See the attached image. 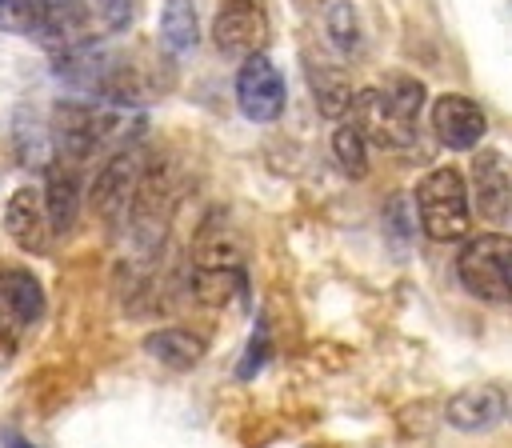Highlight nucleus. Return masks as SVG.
<instances>
[{
  "mask_svg": "<svg viewBox=\"0 0 512 448\" xmlns=\"http://www.w3.org/2000/svg\"><path fill=\"white\" fill-rule=\"evenodd\" d=\"M416 216H420V228L428 240L436 244H456V240H468L472 232V200H468V184H464V172L460 168H432L416 192Z\"/></svg>",
  "mask_w": 512,
  "mask_h": 448,
  "instance_id": "1",
  "label": "nucleus"
},
{
  "mask_svg": "<svg viewBox=\"0 0 512 448\" xmlns=\"http://www.w3.org/2000/svg\"><path fill=\"white\" fill-rule=\"evenodd\" d=\"M460 284L492 304H512V236L484 232L472 236L456 256Z\"/></svg>",
  "mask_w": 512,
  "mask_h": 448,
  "instance_id": "2",
  "label": "nucleus"
},
{
  "mask_svg": "<svg viewBox=\"0 0 512 448\" xmlns=\"http://www.w3.org/2000/svg\"><path fill=\"white\" fill-rule=\"evenodd\" d=\"M116 128V116L104 108V104H84V100H60L52 108V124H48V136H52V152L56 160H68V164H84L96 156V148L112 136Z\"/></svg>",
  "mask_w": 512,
  "mask_h": 448,
  "instance_id": "3",
  "label": "nucleus"
},
{
  "mask_svg": "<svg viewBox=\"0 0 512 448\" xmlns=\"http://www.w3.org/2000/svg\"><path fill=\"white\" fill-rule=\"evenodd\" d=\"M348 120L376 148H408L416 140V116H408L384 88H360V92H352Z\"/></svg>",
  "mask_w": 512,
  "mask_h": 448,
  "instance_id": "4",
  "label": "nucleus"
},
{
  "mask_svg": "<svg viewBox=\"0 0 512 448\" xmlns=\"http://www.w3.org/2000/svg\"><path fill=\"white\" fill-rule=\"evenodd\" d=\"M140 176H144V156H140L136 148L108 156L104 168L96 172V180H92V188H88V204H92V212H96L108 228H116V224L128 220V208H132V196H136Z\"/></svg>",
  "mask_w": 512,
  "mask_h": 448,
  "instance_id": "5",
  "label": "nucleus"
},
{
  "mask_svg": "<svg viewBox=\"0 0 512 448\" xmlns=\"http://www.w3.org/2000/svg\"><path fill=\"white\" fill-rule=\"evenodd\" d=\"M236 104L252 124H272L284 112V76L264 52L244 56L236 72Z\"/></svg>",
  "mask_w": 512,
  "mask_h": 448,
  "instance_id": "6",
  "label": "nucleus"
},
{
  "mask_svg": "<svg viewBox=\"0 0 512 448\" xmlns=\"http://www.w3.org/2000/svg\"><path fill=\"white\" fill-rule=\"evenodd\" d=\"M40 320H44V284L20 264H4L0 268V336L16 344Z\"/></svg>",
  "mask_w": 512,
  "mask_h": 448,
  "instance_id": "7",
  "label": "nucleus"
},
{
  "mask_svg": "<svg viewBox=\"0 0 512 448\" xmlns=\"http://www.w3.org/2000/svg\"><path fill=\"white\" fill-rule=\"evenodd\" d=\"M268 36L264 0H220L212 16V40L224 56H252Z\"/></svg>",
  "mask_w": 512,
  "mask_h": 448,
  "instance_id": "8",
  "label": "nucleus"
},
{
  "mask_svg": "<svg viewBox=\"0 0 512 448\" xmlns=\"http://www.w3.org/2000/svg\"><path fill=\"white\" fill-rule=\"evenodd\" d=\"M432 132H436V140L444 148L472 152L484 140V132H488V116H484V108L472 96L444 92V96L432 100Z\"/></svg>",
  "mask_w": 512,
  "mask_h": 448,
  "instance_id": "9",
  "label": "nucleus"
},
{
  "mask_svg": "<svg viewBox=\"0 0 512 448\" xmlns=\"http://www.w3.org/2000/svg\"><path fill=\"white\" fill-rule=\"evenodd\" d=\"M4 232L8 240L20 248V252H32L40 256L48 248V236H52V224H48V208H44V192L24 184L8 196L4 204Z\"/></svg>",
  "mask_w": 512,
  "mask_h": 448,
  "instance_id": "10",
  "label": "nucleus"
},
{
  "mask_svg": "<svg viewBox=\"0 0 512 448\" xmlns=\"http://www.w3.org/2000/svg\"><path fill=\"white\" fill-rule=\"evenodd\" d=\"M508 416V392L496 384H472L460 388L456 396H448L444 404V420L456 432H488Z\"/></svg>",
  "mask_w": 512,
  "mask_h": 448,
  "instance_id": "11",
  "label": "nucleus"
},
{
  "mask_svg": "<svg viewBox=\"0 0 512 448\" xmlns=\"http://www.w3.org/2000/svg\"><path fill=\"white\" fill-rule=\"evenodd\" d=\"M472 184H476V208L488 220H500L512 208V168L500 152H480L472 160Z\"/></svg>",
  "mask_w": 512,
  "mask_h": 448,
  "instance_id": "12",
  "label": "nucleus"
},
{
  "mask_svg": "<svg viewBox=\"0 0 512 448\" xmlns=\"http://www.w3.org/2000/svg\"><path fill=\"white\" fill-rule=\"evenodd\" d=\"M44 208H48V224L52 232H68L76 224L80 212V180H76V164L68 160H52L44 168Z\"/></svg>",
  "mask_w": 512,
  "mask_h": 448,
  "instance_id": "13",
  "label": "nucleus"
},
{
  "mask_svg": "<svg viewBox=\"0 0 512 448\" xmlns=\"http://www.w3.org/2000/svg\"><path fill=\"white\" fill-rule=\"evenodd\" d=\"M140 348H144L156 364H164V368H172V372H188V368H196V364L204 360L208 340H204L200 332H188V328H156V332L144 336Z\"/></svg>",
  "mask_w": 512,
  "mask_h": 448,
  "instance_id": "14",
  "label": "nucleus"
},
{
  "mask_svg": "<svg viewBox=\"0 0 512 448\" xmlns=\"http://www.w3.org/2000/svg\"><path fill=\"white\" fill-rule=\"evenodd\" d=\"M192 296L200 304L220 308V304L244 296V272L236 264H212V268L208 264H196L192 268Z\"/></svg>",
  "mask_w": 512,
  "mask_h": 448,
  "instance_id": "15",
  "label": "nucleus"
},
{
  "mask_svg": "<svg viewBox=\"0 0 512 448\" xmlns=\"http://www.w3.org/2000/svg\"><path fill=\"white\" fill-rule=\"evenodd\" d=\"M200 40V20H196V4L192 0H164L160 8V44L176 56L192 52Z\"/></svg>",
  "mask_w": 512,
  "mask_h": 448,
  "instance_id": "16",
  "label": "nucleus"
},
{
  "mask_svg": "<svg viewBox=\"0 0 512 448\" xmlns=\"http://www.w3.org/2000/svg\"><path fill=\"white\" fill-rule=\"evenodd\" d=\"M304 68H308V88L316 96V108L324 116H344L352 104V84L344 80V72L332 64H316V60H308Z\"/></svg>",
  "mask_w": 512,
  "mask_h": 448,
  "instance_id": "17",
  "label": "nucleus"
},
{
  "mask_svg": "<svg viewBox=\"0 0 512 448\" xmlns=\"http://www.w3.org/2000/svg\"><path fill=\"white\" fill-rule=\"evenodd\" d=\"M332 156H336V164H340L352 180L368 176V140H364V132H360L352 120L336 124V132H332Z\"/></svg>",
  "mask_w": 512,
  "mask_h": 448,
  "instance_id": "18",
  "label": "nucleus"
},
{
  "mask_svg": "<svg viewBox=\"0 0 512 448\" xmlns=\"http://www.w3.org/2000/svg\"><path fill=\"white\" fill-rule=\"evenodd\" d=\"M324 32L336 44V52H344V56L360 52V44H364L360 40V16H356V8L348 0H332L324 8Z\"/></svg>",
  "mask_w": 512,
  "mask_h": 448,
  "instance_id": "19",
  "label": "nucleus"
},
{
  "mask_svg": "<svg viewBox=\"0 0 512 448\" xmlns=\"http://www.w3.org/2000/svg\"><path fill=\"white\" fill-rule=\"evenodd\" d=\"M384 92H388L408 116L420 120V108H424V84H420V80H412V76H388V80H384Z\"/></svg>",
  "mask_w": 512,
  "mask_h": 448,
  "instance_id": "20",
  "label": "nucleus"
},
{
  "mask_svg": "<svg viewBox=\"0 0 512 448\" xmlns=\"http://www.w3.org/2000/svg\"><path fill=\"white\" fill-rule=\"evenodd\" d=\"M264 356H268V332H264V324H256V332H252V340H248V356L240 360L236 376H240V380H248L252 372H260Z\"/></svg>",
  "mask_w": 512,
  "mask_h": 448,
  "instance_id": "21",
  "label": "nucleus"
},
{
  "mask_svg": "<svg viewBox=\"0 0 512 448\" xmlns=\"http://www.w3.org/2000/svg\"><path fill=\"white\" fill-rule=\"evenodd\" d=\"M100 4V16L112 24V28H124L128 16H132V0H96Z\"/></svg>",
  "mask_w": 512,
  "mask_h": 448,
  "instance_id": "22",
  "label": "nucleus"
},
{
  "mask_svg": "<svg viewBox=\"0 0 512 448\" xmlns=\"http://www.w3.org/2000/svg\"><path fill=\"white\" fill-rule=\"evenodd\" d=\"M0 444H4V448H36L32 440H24V436L12 432V428H0Z\"/></svg>",
  "mask_w": 512,
  "mask_h": 448,
  "instance_id": "23",
  "label": "nucleus"
}]
</instances>
